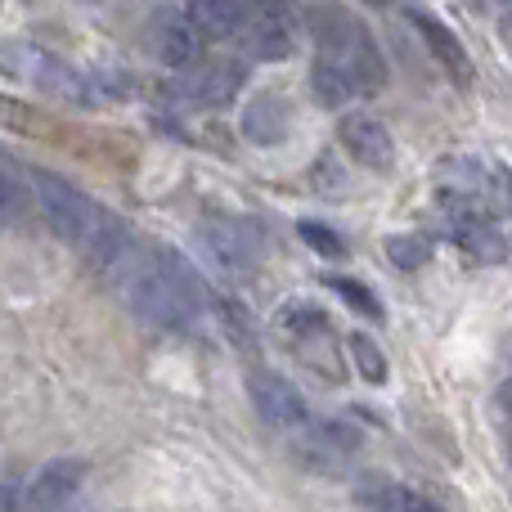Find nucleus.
Returning a JSON list of instances; mask_svg holds the SVG:
<instances>
[{
  "label": "nucleus",
  "mask_w": 512,
  "mask_h": 512,
  "mask_svg": "<svg viewBox=\"0 0 512 512\" xmlns=\"http://www.w3.org/2000/svg\"><path fill=\"white\" fill-rule=\"evenodd\" d=\"M310 36H315V68H310V90L324 108H346L355 99H369L387 81L378 41L369 27L342 5H315L310 9Z\"/></svg>",
  "instance_id": "f257e3e1"
},
{
  "label": "nucleus",
  "mask_w": 512,
  "mask_h": 512,
  "mask_svg": "<svg viewBox=\"0 0 512 512\" xmlns=\"http://www.w3.org/2000/svg\"><path fill=\"white\" fill-rule=\"evenodd\" d=\"M122 292L135 315L158 328H189L207 310L203 279L176 248H144L122 279Z\"/></svg>",
  "instance_id": "f03ea898"
},
{
  "label": "nucleus",
  "mask_w": 512,
  "mask_h": 512,
  "mask_svg": "<svg viewBox=\"0 0 512 512\" xmlns=\"http://www.w3.org/2000/svg\"><path fill=\"white\" fill-rule=\"evenodd\" d=\"M27 189H32V203H36V212L45 216L54 239L72 243V248H86L90 230H95V221H99V203H90L72 180L54 176V171H45V167H27Z\"/></svg>",
  "instance_id": "7ed1b4c3"
},
{
  "label": "nucleus",
  "mask_w": 512,
  "mask_h": 512,
  "mask_svg": "<svg viewBox=\"0 0 512 512\" xmlns=\"http://www.w3.org/2000/svg\"><path fill=\"white\" fill-rule=\"evenodd\" d=\"M239 41L248 50V59L283 63V59H292V50L301 41V14L292 9V0H261Z\"/></svg>",
  "instance_id": "20e7f679"
},
{
  "label": "nucleus",
  "mask_w": 512,
  "mask_h": 512,
  "mask_svg": "<svg viewBox=\"0 0 512 512\" xmlns=\"http://www.w3.org/2000/svg\"><path fill=\"white\" fill-rule=\"evenodd\" d=\"M140 239H135L131 225H122L113 212L99 207V221L86 239V265L99 274L104 283H122L131 274V265L140 261Z\"/></svg>",
  "instance_id": "39448f33"
},
{
  "label": "nucleus",
  "mask_w": 512,
  "mask_h": 512,
  "mask_svg": "<svg viewBox=\"0 0 512 512\" xmlns=\"http://www.w3.org/2000/svg\"><path fill=\"white\" fill-rule=\"evenodd\" d=\"M198 243H203L207 261L221 274H248L256 265V256H261L256 234L243 221H234V216H207V221H198Z\"/></svg>",
  "instance_id": "423d86ee"
},
{
  "label": "nucleus",
  "mask_w": 512,
  "mask_h": 512,
  "mask_svg": "<svg viewBox=\"0 0 512 512\" xmlns=\"http://www.w3.org/2000/svg\"><path fill=\"white\" fill-rule=\"evenodd\" d=\"M86 472H90L86 459H72V454H63V459H50L23 486V512H59L81 486H86Z\"/></svg>",
  "instance_id": "0eeeda50"
},
{
  "label": "nucleus",
  "mask_w": 512,
  "mask_h": 512,
  "mask_svg": "<svg viewBox=\"0 0 512 512\" xmlns=\"http://www.w3.org/2000/svg\"><path fill=\"white\" fill-rule=\"evenodd\" d=\"M248 396H252V409L261 414V423H270V427H301L306 423V400H301V391L292 387L283 373L252 369Z\"/></svg>",
  "instance_id": "6e6552de"
},
{
  "label": "nucleus",
  "mask_w": 512,
  "mask_h": 512,
  "mask_svg": "<svg viewBox=\"0 0 512 512\" xmlns=\"http://www.w3.org/2000/svg\"><path fill=\"white\" fill-rule=\"evenodd\" d=\"M337 135H342L346 153H351V158L360 162V167H369V171H387L391 162H396V140H391V131L378 122V117L351 113V117H342Z\"/></svg>",
  "instance_id": "1a4fd4ad"
},
{
  "label": "nucleus",
  "mask_w": 512,
  "mask_h": 512,
  "mask_svg": "<svg viewBox=\"0 0 512 512\" xmlns=\"http://www.w3.org/2000/svg\"><path fill=\"white\" fill-rule=\"evenodd\" d=\"M149 45L153 59L167 63V68H194L203 59V36L194 32L185 14H158L149 23Z\"/></svg>",
  "instance_id": "9d476101"
},
{
  "label": "nucleus",
  "mask_w": 512,
  "mask_h": 512,
  "mask_svg": "<svg viewBox=\"0 0 512 512\" xmlns=\"http://www.w3.org/2000/svg\"><path fill=\"white\" fill-rule=\"evenodd\" d=\"M261 0H189L185 18L194 23V32L203 41H234L243 36V27L252 23Z\"/></svg>",
  "instance_id": "9b49d317"
},
{
  "label": "nucleus",
  "mask_w": 512,
  "mask_h": 512,
  "mask_svg": "<svg viewBox=\"0 0 512 512\" xmlns=\"http://www.w3.org/2000/svg\"><path fill=\"white\" fill-rule=\"evenodd\" d=\"M243 86V63L239 59H198L189 68L185 95L194 99L198 108H225Z\"/></svg>",
  "instance_id": "f8f14e48"
},
{
  "label": "nucleus",
  "mask_w": 512,
  "mask_h": 512,
  "mask_svg": "<svg viewBox=\"0 0 512 512\" xmlns=\"http://www.w3.org/2000/svg\"><path fill=\"white\" fill-rule=\"evenodd\" d=\"M409 23H414V32L427 41V50H432V59L441 63L450 77H459V81H468L472 77V63H468V50H463V41L450 32V27L441 23L436 14H427V9H414L409 14Z\"/></svg>",
  "instance_id": "ddd939ff"
},
{
  "label": "nucleus",
  "mask_w": 512,
  "mask_h": 512,
  "mask_svg": "<svg viewBox=\"0 0 512 512\" xmlns=\"http://www.w3.org/2000/svg\"><path fill=\"white\" fill-rule=\"evenodd\" d=\"M292 126V108L283 95H256L243 113V131L252 144H283Z\"/></svg>",
  "instance_id": "4468645a"
},
{
  "label": "nucleus",
  "mask_w": 512,
  "mask_h": 512,
  "mask_svg": "<svg viewBox=\"0 0 512 512\" xmlns=\"http://www.w3.org/2000/svg\"><path fill=\"white\" fill-rule=\"evenodd\" d=\"M32 203V189H27V171H14V162L0 153V230L23 216V207Z\"/></svg>",
  "instance_id": "2eb2a0df"
},
{
  "label": "nucleus",
  "mask_w": 512,
  "mask_h": 512,
  "mask_svg": "<svg viewBox=\"0 0 512 512\" xmlns=\"http://www.w3.org/2000/svg\"><path fill=\"white\" fill-rule=\"evenodd\" d=\"M355 441H360V436H355L351 427H342V423H315V427H310V436L301 441V450H310L315 459L337 463V459H346V454L355 450Z\"/></svg>",
  "instance_id": "dca6fc26"
},
{
  "label": "nucleus",
  "mask_w": 512,
  "mask_h": 512,
  "mask_svg": "<svg viewBox=\"0 0 512 512\" xmlns=\"http://www.w3.org/2000/svg\"><path fill=\"white\" fill-rule=\"evenodd\" d=\"M360 504H364V512H441L432 499L414 495V490H405V486H369L360 495Z\"/></svg>",
  "instance_id": "f3484780"
},
{
  "label": "nucleus",
  "mask_w": 512,
  "mask_h": 512,
  "mask_svg": "<svg viewBox=\"0 0 512 512\" xmlns=\"http://www.w3.org/2000/svg\"><path fill=\"white\" fill-rule=\"evenodd\" d=\"M351 360H355V369H360V378L364 382H387V355H382V346L373 342V337H364V333H351Z\"/></svg>",
  "instance_id": "a211bd4d"
},
{
  "label": "nucleus",
  "mask_w": 512,
  "mask_h": 512,
  "mask_svg": "<svg viewBox=\"0 0 512 512\" xmlns=\"http://www.w3.org/2000/svg\"><path fill=\"white\" fill-rule=\"evenodd\" d=\"M328 288L337 292V297L342 301H351L355 310H360V315H369V319H382L387 315V310H382V301L373 297L369 288H364V283H355V279H342V274H328Z\"/></svg>",
  "instance_id": "6ab92c4d"
},
{
  "label": "nucleus",
  "mask_w": 512,
  "mask_h": 512,
  "mask_svg": "<svg viewBox=\"0 0 512 512\" xmlns=\"http://www.w3.org/2000/svg\"><path fill=\"white\" fill-rule=\"evenodd\" d=\"M297 234H301V243L306 248H315L319 256H346V239L337 230H328V225H319V221H301L297 225Z\"/></svg>",
  "instance_id": "aec40b11"
},
{
  "label": "nucleus",
  "mask_w": 512,
  "mask_h": 512,
  "mask_svg": "<svg viewBox=\"0 0 512 512\" xmlns=\"http://www.w3.org/2000/svg\"><path fill=\"white\" fill-rule=\"evenodd\" d=\"M387 256L396 265H405V270H418L427 261V243L414 239V234H396V239H387Z\"/></svg>",
  "instance_id": "412c9836"
},
{
  "label": "nucleus",
  "mask_w": 512,
  "mask_h": 512,
  "mask_svg": "<svg viewBox=\"0 0 512 512\" xmlns=\"http://www.w3.org/2000/svg\"><path fill=\"white\" fill-rule=\"evenodd\" d=\"M283 324L288 328H324V315H319V306H301V301H292L288 310H283Z\"/></svg>",
  "instance_id": "4be33fe9"
},
{
  "label": "nucleus",
  "mask_w": 512,
  "mask_h": 512,
  "mask_svg": "<svg viewBox=\"0 0 512 512\" xmlns=\"http://www.w3.org/2000/svg\"><path fill=\"white\" fill-rule=\"evenodd\" d=\"M0 512H23V486L18 481H0Z\"/></svg>",
  "instance_id": "5701e85b"
},
{
  "label": "nucleus",
  "mask_w": 512,
  "mask_h": 512,
  "mask_svg": "<svg viewBox=\"0 0 512 512\" xmlns=\"http://www.w3.org/2000/svg\"><path fill=\"white\" fill-rule=\"evenodd\" d=\"M504 405H508V409H512V378H508V382H504Z\"/></svg>",
  "instance_id": "b1692460"
},
{
  "label": "nucleus",
  "mask_w": 512,
  "mask_h": 512,
  "mask_svg": "<svg viewBox=\"0 0 512 512\" xmlns=\"http://www.w3.org/2000/svg\"><path fill=\"white\" fill-rule=\"evenodd\" d=\"M504 185H508V194H512V176H508V180H504Z\"/></svg>",
  "instance_id": "393cba45"
}]
</instances>
